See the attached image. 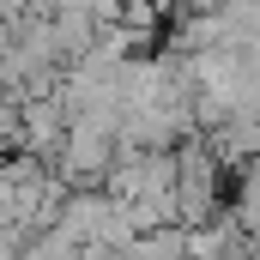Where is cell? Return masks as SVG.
<instances>
[{"label": "cell", "instance_id": "1", "mask_svg": "<svg viewBox=\"0 0 260 260\" xmlns=\"http://www.w3.org/2000/svg\"><path fill=\"white\" fill-rule=\"evenodd\" d=\"M133 260H182V230L164 224V230H145L133 242Z\"/></svg>", "mask_w": 260, "mask_h": 260}]
</instances>
